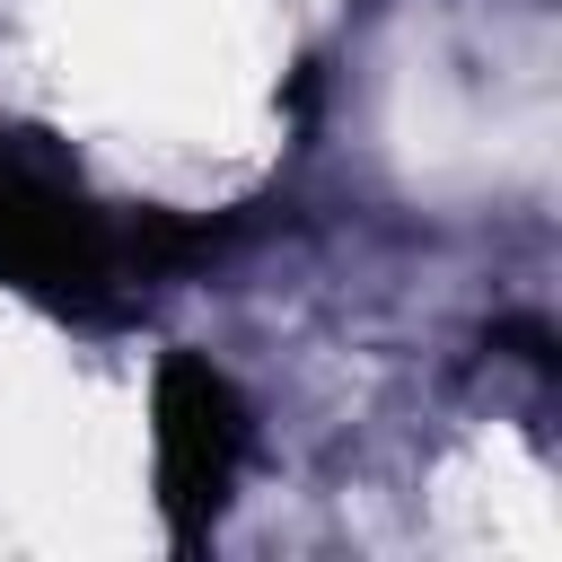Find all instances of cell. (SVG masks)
Segmentation results:
<instances>
[{
    "mask_svg": "<svg viewBox=\"0 0 562 562\" xmlns=\"http://www.w3.org/2000/svg\"><path fill=\"white\" fill-rule=\"evenodd\" d=\"M220 246H228V220L114 211L88 193V176L53 132L0 123V290L70 325H123L158 281H176Z\"/></svg>",
    "mask_w": 562,
    "mask_h": 562,
    "instance_id": "obj_1",
    "label": "cell"
},
{
    "mask_svg": "<svg viewBox=\"0 0 562 562\" xmlns=\"http://www.w3.org/2000/svg\"><path fill=\"white\" fill-rule=\"evenodd\" d=\"M246 395L228 386V369H211L202 351H167L158 360V386H149V448H158V509H167V536L176 553H202L228 492H237V465H246Z\"/></svg>",
    "mask_w": 562,
    "mask_h": 562,
    "instance_id": "obj_2",
    "label": "cell"
}]
</instances>
